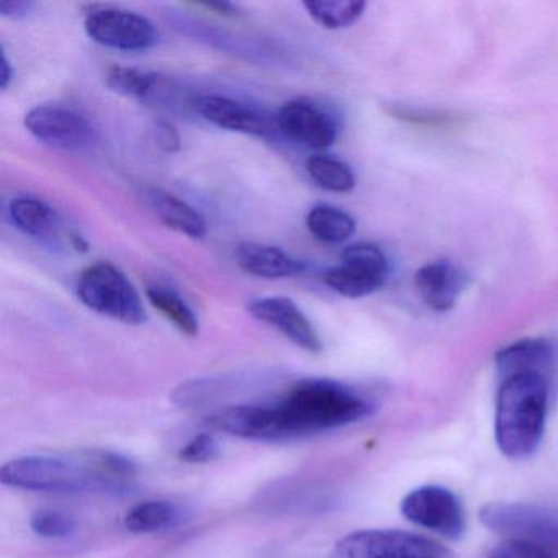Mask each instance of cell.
I'll use <instances>...</instances> for the list:
<instances>
[{
	"mask_svg": "<svg viewBox=\"0 0 558 558\" xmlns=\"http://www.w3.org/2000/svg\"><path fill=\"white\" fill-rule=\"evenodd\" d=\"M149 303L175 326L182 335L195 338L201 331V323L194 310L174 290L165 286H149L146 289Z\"/></svg>",
	"mask_w": 558,
	"mask_h": 558,
	"instance_id": "44dd1931",
	"label": "cell"
},
{
	"mask_svg": "<svg viewBox=\"0 0 558 558\" xmlns=\"http://www.w3.org/2000/svg\"><path fill=\"white\" fill-rule=\"evenodd\" d=\"M306 172L318 187L335 194L354 191L355 175L351 166L332 156L315 155L306 161Z\"/></svg>",
	"mask_w": 558,
	"mask_h": 558,
	"instance_id": "7402d4cb",
	"label": "cell"
},
{
	"mask_svg": "<svg viewBox=\"0 0 558 558\" xmlns=\"http://www.w3.org/2000/svg\"><path fill=\"white\" fill-rule=\"evenodd\" d=\"M247 313L257 322L272 326L303 351L312 354L322 352L323 342L318 332L293 300L287 296H264L253 300L247 305Z\"/></svg>",
	"mask_w": 558,
	"mask_h": 558,
	"instance_id": "7c38bea8",
	"label": "cell"
},
{
	"mask_svg": "<svg viewBox=\"0 0 558 558\" xmlns=\"http://www.w3.org/2000/svg\"><path fill=\"white\" fill-rule=\"evenodd\" d=\"M236 263L244 272L260 279H287L305 270L302 260L270 244L246 241L236 247Z\"/></svg>",
	"mask_w": 558,
	"mask_h": 558,
	"instance_id": "2e32d148",
	"label": "cell"
},
{
	"mask_svg": "<svg viewBox=\"0 0 558 558\" xmlns=\"http://www.w3.org/2000/svg\"><path fill=\"white\" fill-rule=\"evenodd\" d=\"M31 527L40 537L64 538L70 537L76 531V522L63 512L41 509L32 515Z\"/></svg>",
	"mask_w": 558,
	"mask_h": 558,
	"instance_id": "d4e9b609",
	"label": "cell"
},
{
	"mask_svg": "<svg viewBox=\"0 0 558 558\" xmlns=\"http://www.w3.org/2000/svg\"><path fill=\"white\" fill-rule=\"evenodd\" d=\"M182 521V511L174 502L153 499L140 502L130 509L125 518V525L135 534H155V532L174 529Z\"/></svg>",
	"mask_w": 558,
	"mask_h": 558,
	"instance_id": "d6986e66",
	"label": "cell"
},
{
	"mask_svg": "<svg viewBox=\"0 0 558 558\" xmlns=\"http://www.w3.org/2000/svg\"><path fill=\"white\" fill-rule=\"evenodd\" d=\"M495 362L501 378L515 374H541L550 378L557 352L547 339H521L502 348Z\"/></svg>",
	"mask_w": 558,
	"mask_h": 558,
	"instance_id": "9a60e30c",
	"label": "cell"
},
{
	"mask_svg": "<svg viewBox=\"0 0 558 558\" xmlns=\"http://www.w3.org/2000/svg\"><path fill=\"white\" fill-rule=\"evenodd\" d=\"M12 225L21 233L35 240H58L60 233V218L53 208L35 197H19L11 202L9 207Z\"/></svg>",
	"mask_w": 558,
	"mask_h": 558,
	"instance_id": "ac0fdd59",
	"label": "cell"
},
{
	"mask_svg": "<svg viewBox=\"0 0 558 558\" xmlns=\"http://www.w3.org/2000/svg\"><path fill=\"white\" fill-rule=\"evenodd\" d=\"M550 408V378L515 374L501 378L496 395L495 439L502 456L524 460L544 439Z\"/></svg>",
	"mask_w": 558,
	"mask_h": 558,
	"instance_id": "3957f363",
	"label": "cell"
},
{
	"mask_svg": "<svg viewBox=\"0 0 558 558\" xmlns=\"http://www.w3.org/2000/svg\"><path fill=\"white\" fill-rule=\"evenodd\" d=\"M306 228L322 243L341 244L355 233V220L341 208L316 205L306 215Z\"/></svg>",
	"mask_w": 558,
	"mask_h": 558,
	"instance_id": "ffe728a7",
	"label": "cell"
},
{
	"mask_svg": "<svg viewBox=\"0 0 558 558\" xmlns=\"http://www.w3.org/2000/svg\"><path fill=\"white\" fill-rule=\"evenodd\" d=\"M414 286L427 308L444 313L457 305L469 286V277L450 260H434L417 270Z\"/></svg>",
	"mask_w": 558,
	"mask_h": 558,
	"instance_id": "5bb4252c",
	"label": "cell"
},
{
	"mask_svg": "<svg viewBox=\"0 0 558 558\" xmlns=\"http://www.w3.org/2000/svg\"><path fill=\"white\" fill-rule=\"evenodd\" d=\"M388 279V260L380 247L357 243L345 247L341 264L325 274L329 289L345 299H364L380 290Z\"/></svg>",
	"mask_w": 558,
	"mask_h": 558,
	"instance_id": "9c48e42d",
	"label": "cell"
},
{
	"mask_svg": "<svg viewBox=\"0 0 558 558\" xmlns=\"http://www.w3.org/2000/svg\"><path fill=\"white\" fill-rule=\"evenodd\" d=\"M25 126L38 142L63 151H84L97 140L89 120L68 107H34L25 116Z\"/></svg>",
	"mask_w": 558,
	"mask_h": 558,
	"instance_id": "30bf717a",
	"label": "cell"
},
{
	"mask_svg": "<svg viewBox=\"0 0 558 558\" xmlns=\"http://www.w3.org/2000/svg\"><path fill=\"white\" fill-rule=\"evenodd\" d=\"M81 302L107 318L130 326L146 322L142 296L132 280L110 263H97L86 267L77 280Z\"/></svg>",
	"mask_w": 558,
	"mask_h": 558,
	"instance_id": "277c9868",
	"label": "cell"
},
{
	"mask_svg": "<svg viewBox=\"0 0 558 558\" xmlns=\"http://www.w3.org/2000/svg\"><path fill=\"white\" fill-rule=\"evenodd\" d=\"M480 519L496 534L534 542L558 555V512L519 502H493L480 511Z\"/></svg>",
	"mask_w": 558,
	"mask_h": 558,
	"instance_id": "8992f818",
	"label": "cell"
},
{
	"mask_svg": "<svg viewBox=\"0 0 558 558\" xmlns=\"http://www.w3.org/2000/svg\"><path fill=\"white\" fill-rule=\"evenodd\" d=\"M198 8L207 9V11L215 12V14L218 15H225V17H231V15L238 12L236 5L228 4V2H201Z\"/></svg>",
	"mask_w": 558,
	"mask_h": 558,
	"instance_id": "1f68e13d",
	"label": "cell"
},
{
	"mask_svg": "<svg viewBox=\"0 0 558 558\" xmlns=\"http://www.w3.org/2000/svg\"><path fill=\"white\" fill-rule=\"evenodd\" d=\"M133 462L107 450L70 456H31L5 463L2 483L45 493H123L135 478Z\"/></svg>",
	"mask_w": 558,
	"mask_h": 558,
	"instance_id": "7a4b0ae2",
	"label": "cell"
},
{
	"mask_svg": "<svg viewBox=\"0 0 558 558\" xmlns=\"http://www.w3.org/2000/svg\"><path fill=\"white\" fill-rule=\"evenodd\" d=\"M156 145L166 153H175L181 149V135L174 123L168 120H159L155 125Z\"/></svg>",
	"mask_w": 558,
	"mask_h": 558,
	"instance_id": "f1b7e54d",
	"label": "cell"
},
{
	"mask_svg": "<svg viewBox=\"0 0 558 558\" xmlns=\"http://www.w3.org/2000/svg\"><path fill=\"white\" fill-rule=\"evenodd\" d=\"M32 9H34L32 2H5L0 5V14L11 19L25 17Z\"/></svg>",
	"mask_w": 558,
	"mask_h": 558,
	"instance_id": "f546056e",
	"label": "cell"
},
{
	"mask_svg": "<svg viewBox=\"0 0 558 558\" xmlns=\"http://www.w3.org/2000/svg\"><path fill=\"white\" fill-rule=\"evenodd\" d=\"M371 413V401L349 385L308 378L293 385L277 403L225 408L208 423L243 439L286 440L349 426Z\"/></svg>",
	"mask_w": 558,
	"mask_h": 558,
	"instance_id": "6da1fadb",
	"label": "cell"
},
{
	"mask_svg": "<svg viewBox=\"0 0 558 558\" xmlns=\"http://www.w3.org/2000/svg\"><path fill=\"white\" fill-rule=\"evenodd\" d=\"M220 453L217 440L208 434L194 437L187 446L182 447L181 459L187 463H207Z\"/></svg>",
	"mask_w": 558,
	"mask_h": 558,
	"instance_id": "83f0119b",
	"label": "cell"
},
{
	"mask_svg": "<svg viewBox=\"0 0 558 558\" xmlns=\"http://www.w3.org/2000/svg\"><path fill=\"white\" fill-rule=\"evenodd\" d=\"M388 112L395 119L403 120V122L408 123H416V125L442 126L453 120L449 113L436 112V110L411 109V107L407 106H393Z\"/></svg>",
	"mask_w": 558,
	"mask_h": 558,
	"instance_id": "4316f807",
	"label": "cell"
},
{
	"mask_svg": "<svg viewBox=\"0 0 558 558\" xmlns=\"http://www.w3.org/2000/svg\"><path fill=\"white\" fill-rule=\"evenodd\" d=\"M280 135L310 149H328L339 136V119L322 104L308 99L287 102L276 117Z\"/></svg>",
	"mask_w": 558,
	"mask_h": 558,
	"instance_id": "8fae6325",
	"label": "cell"
},
{
	"mask_svg": "<svg viewBox=\"0 0 558 558\" xmlns=\"http://www.w3.org/2000/svg\"><path fill=\"white\" fill-rule=\"evenodd\" d=\"M335 558H453L439 542L395 529H371L345 535L338 542Z\"/></svg>",
	"mask_w": 558,
	"mask_h": 558,
	"instance_id": "5b68a950",
	"label": "cell"
},
{
	"mask_svg": "<svg viewBox=\"0 0 558 558\" xmlns=\"http://www.w3.org/2000/svg\"><path fill=\"white\" fill-rule=\"evenodd\" d=\"M195 110L211 125L230 132L254 136H274L279 133L276 119L240 100L223 96H202Z\"/></svg>",
	"mask_w": 558,
	"mask_h": 558,
	"instance_id": "4fadbf2b",
	"label": "cell"
},
{
	"mask_svg": "<svg viewBox=\"0 0 558 558\" xmlns=\"http://www.w3.org/2000/svg\"><path fill=\"white\" fill-rule=\"evenodd\" d=\"M14 80V70L5 51H0V89L8 90Z\"/></svg>",
	"mask_w": 558,
	"mask_h": 558,
	"instance_id": "4dcf8cb0",
	"label": "cell"
},
{
	"mask_svg": "<svg viewBox=\"0 0 558 558\" xmlns=\"http://www.w3.org/2000/svg\"><path fill=\"white\" fill-rule=\"evenodd\" d=\"M488 558H558V555L550 548L534 542L506 538L489 551Z\"/></svg>",
	"mask_w": 558,
	"mask_h": 558,
	"instance_id": "484cf974",
	"label": "cell"
},
{
	"mask_svg": "<svg viewBox=\"0 0 558 558\" xmlns=\"http://www.w3.org/2000/svg\"><path fill=\"white\" fill-rule=\"evenodd\" d=\"M146 202L158 220L171 230L194 240H202L207 234V220L202 217L201 211L175 195L161 189H149L146 191Z\"/></svg>",
	"mask_w": 558,
	"mask_h": 558,
	"instance_id": "e0dca14e",
	"label": "cell"
},
{
	"mask_svg": "<svg viewBox=\"0 0 558 558\" xmlns=\"http://www.w3.org/2000/svg\"><path fill=\"white\" fill-rule=\"evenodd\" d=\"M87 37L102 47L122 51H146L158 45L155 24L138 12L120 8H93L84 19Z\"/></svg>",
	"mask_w": 558,
	"mask_h": 558,
	"instance_id": "52a82bcc",
	"label": "cell"
},
{
	"mask_svg": "<svg viewBox=\"0 0 558 558\" xmlns=\"http://www.w3.org/2000/svg\"><path fill=\"white\" fill-rule=\"evenodd\" d=\"M107 86L120 96L146 100L158 86V76L130 66H112L107 70Z\"/></svg>",
	"mask_w": 558,
	"mask_h": 558,
	"instance_id": "cb8c5ba5",
	"label": "cell"
},
{
	"mask_svg": "<svg viewBox=\"0 0 558 558\" xmlns=\"http://www.w3.org/2000/svg\"><path fill=\"white\" fill-rule=\"evenodd\" d=\"M401 514L417 527L457 541L465 534L466 515L462 501L446 486L424 485L408 493Z\"/></svg>",
	"mask_w": 558,
	"mask_h": 558,
	"instance_id": "ba28073f",
	"label": "cell"
},
{
	"mask_svg": "<svg viewBox=\"0 0 558 558\" xmlns=\"http://www.w3.org/2000/svg\"><path fill=\"white\" fill-rule=\"evenodd\" d=\"M303 8L308 11L310 17L328 28L341 31L351 27L364 15L367 4L365 2H348V0H332V2H306Z\"/></svg>",
	"mask_w": 558,
	"mask_h": 558,
	"instance_id": "603a6c76",
	"label": "cell"
}]
</instances>
